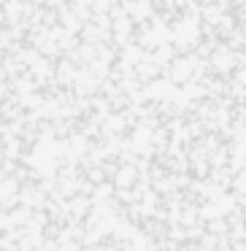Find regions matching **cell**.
Here are the masks:
<instances>
[{"instance_id": "1", "label": "cell", "mask_w": 246, "mask_h": 251, "mask_svg": "<svg viewBox=\"0 0 246 251\" xmlns=\"http://www.w3.org/2000/svg\"><path fill=\"white\" fill-rule=\"evenodd\" d=\"M0 89L92 116L246 108V0H0Z\"/></svg>"}]
</instances>
